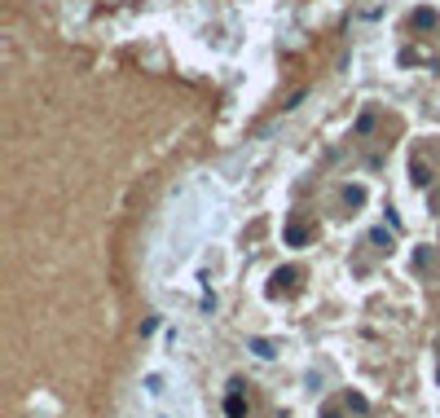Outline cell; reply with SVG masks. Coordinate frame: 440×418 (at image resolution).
Instances as JSON below:
<instances>
[{"instance_id":"cell-1","label":"cell","mask_w":440,"mask_h":418,"mask_svg":"<svg viewBox=\"0 0 440 418\" xmlns=\"http://www.w3.org/2000/svg\"><path fill=\"white\" fill-rule=\"evenodd\" d=\"M300 277H304L300 269H277V273H273V286H269V295H273V300H277V295H291L295 286H300Z\"/></svg>"},{"instance_id":"cell-2","label":"cell","mask_w":440,"mask_h":418,"mask_svg":"<svg viewBox=\"0 0 440 418\" xmlns=\"http://www.w3.org/2000/svg\"><path fill=\"white\" fill-rule=\"evenodd\" d=\"M238 387H242V383H234V392L225 397V414H229V418H247V401H242Z\"/></svg>"},{"instance_id":"cell-3","label":"cell","mask_w":440,"mask_h":418,"mask_svg":"<svg viewBox=\"0 0 440 418\" xmlns=\"http://www.w3.org/2000/svg\"><path fill=\"white\" fill-rule=\"evenodd\" d=\"M409 180H414L419 190H427V185H431V168H427L423 159H414V163H409Z\"/></svg>"},{"instance_id":"cell-4","label":"cell","mask_w":440,"mask_h":418,"mask_svg":"<svg viewBox=\"0 0 440 418\" xmlns=\"http://www.w3.org/2000/svg\"><path fill=\"white\" fill-rule=\"evenodd\" d=\"M414 27H419V31H436L440 27V14L436 9H419V14H414Z\"/></svg>"},{"instance_id":"cell-5","label":"cell","mask_w":440,"mask_h":418,"mask_svg":"<svg viewBox=\"0 0 440 418\" xmlns=\"http://www.w3.org/2000/svg\"><path fill=\"white\" fill-rule=\"evenodd\" d=\"M251 352L260 357V361H273V357H277V348L269 344V339H251Z\"/></svg>"},{"instance_id":"cell-6","label":"cell","mask_w":440,"mask_h":418,"mask_svg":"<svg viewBox=\"0 0 440 418\" xmlns=\"http://www.w3.org/2000/svg\"><path fill=\"white\" fill-rule=\"evenodd\" d=\"M308 238H313V233H308L304 225H287V243H291V247H304Z\"/></svg>"},{"instance_id":"cell-7","label":"cell","mask_w":440,"mask_h":418,"mask_svg":"<svg viewBox=\"0 0 440 418\" xmlns=\"http://www.w3.org/2000/svg\"><path fill=\"white\" fill-rule=\"evenodd\" d=\"M344 203H348V207H361V203H366V190H361V185H348V190H344Z\"/></svg>"},{"instance_id":"cell-8","label":"cell","mask_w":440,"mask_h":418,"mask_svg":"<svg viewBox=\"0 0 440 418\" xmlns=\"http://www.w3.org/2000/svg\"><path fill=\"white\" fill-rule=\"evenodd\" d=\"M370 128H374V115L366 111V115H361V119H357V137H366V133H370Z\"/></svg>"},{"instance_id":"cell-9","label":"cell","mask_w":440,"mask_h":418,"mask_svg":"<svg viewBox=\"0 0 440 418\" xmlns=\"http://www.w3.org/2000/svg\"><path fill=\"white\" fill-rule=\"evenodd\" d=\"M414 265H419V269H431V251H427V247L414 251Z\"/></svg>"},{"instance_id":"cell-10","label":"cell","mask_w":440,"mask_h":418,"mask_svg":"<svg viewBox=\"0 0 440 418\" xmlns=\"http://www.w3.org/2000/svg\"><path fill=\"white\" fill-rule=\"evenodd\" d=\"M348 409H357V414H366L370 405H366V397H348Z\"/></svg>"},{"instance_id":"cell-11","label":"cell","mask_w":440,"mask_h":418,"mask_svg":"<svg viewBox=\"0 0 440 418\" xmlns=\"http://www.w3.org/2000/svg\"><path fill=\"white\" fill-rule=\"evenodd\" d=\"M322 418H339V414H334V409H326V414H322Z\"/></svg>"}]
</instances>
